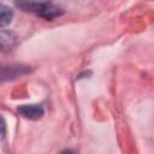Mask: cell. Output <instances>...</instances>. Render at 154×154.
<instances>
[{
  "mask_svg": "<svg viewBox=\"0 0 154 154\" xmlns=\"http://www.w3.org/2000/svg\"><path fill=\"white\" fill-rule=\"evenodd\" d=\"M29 72L28 66L22 65H0V82L2 81H10L13 78H17L18 76H22L24 73Z\"/></svg>",
  "mask_w": 154,
  "mask_h": 154,
  "instance_id": "obj_2",
  "label": "cell"
},
{
  "mask_svg": "<svg viewBox=\"0 0 154 154\" xmlns=\"http://www.w3.org/2000/svg\"><path fill=\"white\" fill-rule=\"evenodd\" d=\"M12 18H13V11L8 6L0 4V28L8 25Z\"/></svg>",
  "mask_w": 154,
  "mask_h": 154,
  "instance_id": "obj_5",
  "label": "cell"
},
{
  "mask_svg": "<svg viewBox=\"0 0 154 154\" xmlns=\"http://www.w3.org/2000/svg\"><path fill=\"white\" fill-rule=\"evenodd\" d=\"M5 135H6V123L2 116L0 114V141L5 137Z\"/></svg>",
  "mask_w": 154,
  "mask_h": 154,
  "instance_id": "obj_6",
  "label": "cell"
},
{
  "mask_svg": "<svg viewBox=\"0 0 154 154\" xmlns=\"http://www.w3.org/2000/svg\"><path fill=\"white\" fill-rule=\"evenodd\" d=\"M60 154H76L73 150H71V149H65V150H63Z\"/></svg>",
  "mask_w": 154,
  "mask_h": 154,
  "instance_id": "obj_7",
  "label": "cell"
},
{
  "mask_svg": "<svg viewBox=\"0 0 154 154\" xmlns=\"http://www.w3.org/2000/svg\"><path fill=\"white\" fill-rule=\"evenodd\" d=\"M17 46V36L14 32L8 30L0 31V49L4 52H10Z\"/></svg>",
  "mask_w": 154,
  "mask_h": 154,
  "instance_id": "obj_4",
  "label": "cell"
},
{
  "mask_svg": "<svg viewBox=\"0 0 154 154\" xmlns=\"http://www.w3.org/2000/svg\"><path fill=\"white\" fill-rule=\"evenodd\" d=\"M18 7L24 11L34 12L45 19H53L63 14V8L53 2H18Z\"/></svg>",
  "mask_w": 154,
  "mask_h": 154,
  "instance_id": "obj_1",
  "label": "cell"
},
{
  "mask_svg": "<svg viewBox=\"0 0 154 154\" xmlns=\"http://www.w3.org/2000/svg\"><path fill=\"white\" fill-rule=\"evenodd\" d=\"M18 112L26 119L37 120L43 116V107L41 105H23L18 107Z\"/></svg>",
  "mask_w": 154,
  "mask_h": 154,
  "instance_id": "obj_3",
  "label": "cell"
}]
</instances>
